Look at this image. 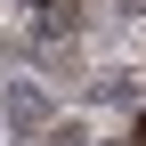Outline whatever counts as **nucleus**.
<instances>
[{"instance_id": "f257e3e1", "label": "nucleus", "mask_w": 146, "mask_h": 146, "mask_svg": "<svg viewBox=\"0 0 146 146\" xmlns=\"http://www.w3.org/2000/svg\"><path fill=\"white\" fill-rule=\"evenodd\" d=\"M49 114H57V106H49L41 81H8L0 89V122H8V130H49Z\"/></svg>"}, {"instance_id": "39448f33", "label": "nucleus", "mask_w": 146, "mask_h": 146, "mask_svg": "<svg viewBox=\"0 0 146 146\" xmlns=\"http://www.w3.org/2000/svg\"><path fill=\"white\" fill-rule=\"evenodd\" d=\"M81 146H98V138H81Z\"/></svg>"}, {"instance_id": "20e7f679", "label": "nucleus", "mask_w": 146, "mask_h": 146, "mask_svg": "<svg viewBox=\"0 0 146 146\" xmlns=\"http://www.w3.org/2000/svg\"><path fill=\"white\" fill-rule=\"evenodd\" d=\"M130 146H146V114H138V130H130Z\"/></svg>"}, {"instance_id": "7ed1b4c3", "label": "nucleus", "mask_w": 146, "mask_h": 146, "mask_svg": "<svg viewBox=\"0 0 146 146\" xmlns=\"http://www.w3.org/2000/svg\"><path fill=\"white\" fill-rule=\"evenodd\" d=\"M98 98H106V106H130L138 81H130V73H98Z\"/></svg>"}, {"instance_id": "f03ea898", "label": "nucleus", "mask_w": 146, "mask_h": 146, "mask_svg": "<svg viewBox=\"0 0 146 146\" xmlns=\"http://www.w3.org/2000/svg\"><path fill=\"white\" fill-rule=\"evenodd\" d=\"M33 8H41V25H49V33H73L89 0H33Z\"/></svg>"}]
</instances>
